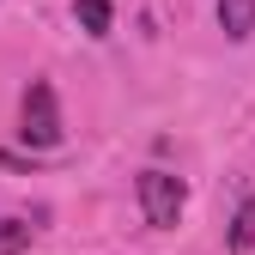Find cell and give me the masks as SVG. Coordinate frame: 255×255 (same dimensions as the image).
I'll list each match as a JSON object with an SVG mask.
<instances>
[{"label":"cell","instance_id":"6da1fadb","mask_svg":"<svg viewBox=\"0 0 255 255\" xmlns=\"http://www.w3.org/2000/svg\"><path fill=\"white\" fill-rule=\"evenodd\" d=\"M18 140L37 146V152L61 146V110H55V85H49V79H30V85H24V104H18Z\"/></svg>","mask_w":255,"mask_h":255},{"label":"cell","instance_id":"277c9868","mask_svg":"<svg viewBox=\"0 0 255 255\" xmlns=\"http://www.w3.org/2000/svg\"><path fill=\"white\" fill-rule=\"evenodd\" d=\"M73 18L91 30V37H110V24H116V6H110V0H79V6H73Z\"/></svg>","mask_w":255,"mask_h":255},{"label":"cell","instance_id":"7a4b0ae2","mask_svg":"<svg viewBox=\"0 0 255 255\" xmlns=\"http://www.w3.org/2000/svg\"><path fill=\"white\" fill-rule=\"evenodd\" d=\"M182 182L170 176V170H140V207H146V225H176V213H182Z\"/></svg>","mask_w":255,"mask_h":255},{"label":"cell","instance_id":"3957f363","mask_svg":"<svg viewBox=\"0 0 255 255\" xmlns=\"http://www.w3.org/2000/svg\"><path fill=\"white\" fill-rule=\"evenodd\" d=\"M219 24H225V37H249L255 30V0H219Z\"/></svg>","mask_w":255,"mask_h":255},{"label":"cell","instance_id":"5b68a950","mask_svg":"<svg viewBox=\"0 0 255 255\" xmlns=\"http://www.w3.org/2000/svg\"><path fill=\"white\" fill-rule=\"evenodd\" d=\"M225 249H231V255L255 249V201H243V207H237V219H231V237H225Z\"/></svg>","mask_w":255,"mask_h":255}]
</instances>
